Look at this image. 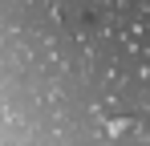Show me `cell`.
Wrapping results in <instances>:
<instances>
[{
  "mask_svg": "<svg viewBox=\"0 0 150 146\" xmlns=\"http://www.w3.org/2000/svg\"><path fill=\"white\" fill-rule=\"evenodd\" d=\"M0 146H150V0H0Z\"/></svg>",
  "mask_w": 150,
  "mask_h": 146,
  "instance_id": "cell-1",
  "label": "cell"
}]
</instances>
